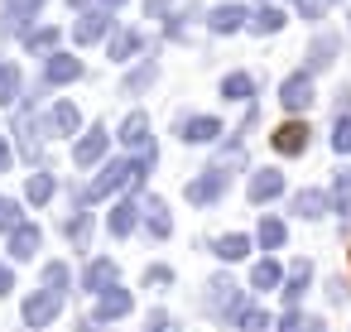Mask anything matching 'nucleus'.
I'll return each mask as SVG.
<instances>
[{
	"instance_id": "1",
	"label": "nucleus",
	"mask_w": 351,
	"mask_h": 332,
	"mask_svg": "<svg viewBox=\"0 0 351 332\" xmlns=\"http://www.w3.org/2000/svg\"><path fill=\"white\" fill-rule=\"evenodd\" d=\"M135 169H140V164H125V159H121V164H106V169H101V178L87 188V198H106L111 188H125V183L135 178Z\"/></svg>"
},
{
	"instance_id": "2",
	"label": "nucleus",
	"mask_w": 351,
	"mask_h": 332,
	"mask_svg": "<svg viewBox=\"0 0 351 332\" xmlns=\"http://www.w3.org/2000/svg\"><path fill=\"white\" fill-rule=\"evenodd\" d=\"M207 289H212V294H207V308H212V313H221V318H226V313H231V318L241 313V289H236L231 279H212Z\"/></svg>"
},
{
	"instance_id": "3",
	"label": "nucleus",
	"mask_w": 351,
	"mask_h": 332,
	"mask_svg": "<svg viewBox=\"0 0 351 332\" xmlns=\"http://www.w3.org/2000/svg\"><path fill=\"white\" fill-rule=\"evenodd\" d=\"M58 303H63V298L49 294V289L34 294V298H25V322H29V327H49V322L58 318Z\"/></svg>"
},
{
	"instance_id": "4",
	"label": "nucleus",
	"mask_w": 351,
	"mask_h": 332,
	"mask_svg": "<svg viewBox=\"0 0 351 332\" xmlns=\"http://www.w3.org/2000/svg\"><path fill=\"white\" fill-rule=\"evenodd\" d=\"M221 188H226V174H221V169H207L202 178L188 183V202H217Z\"/></svg>"
},
{
	"instance_id": "5",
	"label": "nucleus",
	"mask_w": 351,
	"mask_h": 332,
	"mask_svg": "<svg viewBox=\"0 0 351 332\" xmlns=\"http://www.w3.org/2000/svg\"><path fill=\"white\" fill-rule=\"evenodd\" d=\"M274 150H279V154H298V150H308V126H298V121L279 126V130H274Z\"/></svg>"
},
{
	"instance_id": "6",
	"label": "nucleus",
	"mask_w": 351,
	"mask_h": 332,
	"mask_svg": "<svg viewBox=\"0 0 351 332\" xmlns=\"http://www.w3.org/2000/svg\"><path fill=\"white\" fill-rule=\"evenodd\" d=\"M39 241H44V236H39V226H29V222H25V226H15V231H10V255H15V260H29V255L39 250Z\"/></svg>"
},
{
	"instance_id": "7",
	"label": "nucleus",
	"mask_w": 351,
	"mask_h": 332,
	"mask_svg": "<svg viewBox=\"0 0 351 332\" xmlns=\"http://www.w3.org/2000/svg\"><path fill=\"white\" fill-rule=\"evenodd\" d=\"M106 284H116V265L101 255V260H92V265H87V274H82V289H92V294H106Z\"/></svg>"
},
{
	"instance_id": "8",
	"label": "nucleus",
	"mask_w": 351,
	"mask_h": 332,
	"mask_svg": "<svg viewBox=\"0 0 351 332\" xmlns=\"http://www.w3.org/2000/svg\"><path fill=\"white\" fill-rule=\"evenodd\" d=\"M130 313V294L125 289H106V294H97V318H125Z\"/></svg>"
},
{
	"instance_id": "9",
	"label": "nucleus",
	"mask_w": 351,
	"mask_h": 332,
	"mask_svg": "<svg viewBox=\"0 0 351 332\" xmlns=\"http://www.w3.org/2000/svg\"><path fill=\"white\" fill-rule=\"evenodd\" d=\"M308 102H313V82H308V73H293V78L284 82V106L298 111V106H308Z\"/></svg>"
},
{
	"instance_id": "10",
	"label": "nucleus",
	"mask_w": 351,
	"mask_h": 332,
	"mask_svg": "<svg viewBox=\"0 0 351 332\" xmlns=\"http://www.w3.org/2000/svg\"><path fill=\"white\" fill-rule=\"evenodd\" d=\"M279 193H284V178H279L274 169H265V174L250 178V202H269V198H279Z\"/></svg>"
},
{
	"instance_id": "11",
	"label": "nucleus",
	"mask_w": 351,
	"mask_h": 332,
	"mask_svg": "<svg viewBox=\"0 0 351 332\" xmlns=\"http://www.w3.org/2000/svg\"><path fill=\"white\" fill-rule=\"evenodd\" d=\"M212 135H221V126H217L212 116H197V121L183 126V140H188V145H207Z\"/></svg>"
},
{
	"instance_id": "12",
	"label": "nucleus",
	"mask_w": 351,
	"mask_h": 332,
	"mask_svg": "<svg viewBox=\"0 0 351 332\" xmlns=\"http://www.w3.org/2000/svg\"><path fill=\"white\" fill-rule=\"evenodd\" d=\"M241 20H245V10H241V5H217V10H212V29H221V34L241 29Z\"/></svg>"
},
{
	"instance_id": "13",
	"label": "nucleus",
	"mask_w": 351,
	"mask_h": 332,
	"mask_svg": "<svg viewBox=\"0 0 351 332\" xmlns=\"http://www.w3.org/2000/svg\"><path fill=\"white\" fill-rule=\"evenodd\" d=\"M121 140H125V145H145V140H149V116L135 111V116L121 126Z\"/></svg>"
},
{
	"instance_id": "14",
	"label": "nucleus",
	"mask_w": 351,
	"mask_h": 332,
	"mask_svg": "<svg viewBox=\"0 0 351 332\" xmlns=\"http://www.w3.org/2000/svg\"><path fill=\"white\" fill-rule=\"evenodd\" d=\"M101 150H106V130H92V140H82V145L73 150V159H77V164H97Z\"/></svg>"
},
{
	"instance_id": "15",
	"label": "nucleus",
	"mask_w": 351,
	"mask_h": 332,
	"mask_svg": "<svg viewBox=\"0 0 351 332\" xmlns=\"http://www.w3.org/2000/svg\"><path fill=\"white\" fill-rule=\"evenodd\" d=\"M308 279H313V265L303 260V265H293V274H289V289H284V298L289 303H298L303 298V289H308Z\"/></svg>"
},
{
	"instance_id": "16",
	"label": "nucleus",
	"mask_w": 351,
	"mask_h": 332,
	"mask_svg": "<svg viewBox=\"0 0 351 332\" xmlns=\"http://www.w3.org/2000/svg\"><path fill=\"white\" fill-rule=\"evenodd\" d=\"M73 78H82V63L77 58H53L49 63V82H73Z\"/></svg>"
},
{
	"instance_id": "17",
	"label": "nucleus",
	"mask_w": 351,
	"mask_h": 332,
	"mask_svg": "<svg viewBox=\"0 0 351 332\" xmlns=\"http://www.w3.org/2000/svg\"><path fill=\"white\" fill-rule=\"evenodd\" d=\"M322 207H327V198H322V193H313V188L293 198V212H298V217H322Z\"/></svg>"
},
{
	"instance_id": "18",
	"label": "nucleus",
	"mask_w": 351,
	"mask_h": 332,
	"mask_svg": "<svg viewBox=\"0 0 351 332\" xmlns=\"http://www.w3.org/2000/svg\"><path fill=\"white\" fill-rule=\"evenodd\" d=\"M221 92H226V97H231V102H245V97H250V92H255V82H250V78H245V73H231V78H226V82H221Z\"/></svg>"
},
{
	"instance_id": "19",
	"label": "nucleus",
	"mask_w": 351,
	"mask_h": 332,
	"mask_svg": "<svg viewBox=\"0 0 351 332\" xmlns=\"http://www.w3.org/2000/svg\"><path fill=\"white\" fill-rule=\"evenodd\" d=\"M20 97V73L5 63V68H0V106H5V102H15Z\"/></svg>"
},
{
	"instance_id": "20",
	"label": "nucleus",
	"mask_w": 351,
	"mask_h": 332,
	"mask_svg": "<svg viewBox=\"0 0 351 332\" xmlns=\"http://www.w3.org/2000/svg\"><path fill=\"white\" fill-rule=\"evenodd\" d=\"M332 54H337V39H332V34H322V39L313 44L308 63H313V68H327V63H332Z\"/></svg>"
},
{
	"instance_id": "21",
	"label": "nucleus",
	"mask_w": 351,
	"mask_h": 332,
	"mask_svg": "<svg viewBox=\"0 0 351 332\" xmlns=\"http://www.w3.org/2000/svg\"><path fill=\"white\" fill-rule=\"evenodd\" d=\"M260 246H269V250L284 246V222H279V217H265V222H260Z\"/></svg>"
},
{
	"instance_id": "22",
	"label": "nucleus",
	"mask_w": 351,
	"mask_h": 332,
	"mask_svg": "<svg viewBox=\"0 0 351 332\" xmlns=\"http://www.w3.org/2000/svg\"><path fill=\"white\" fill-rule=\"evenodd\" d=\"M245 250H250L245 236H221V241H217V255H221V260H241Z\"/></svg>"
},
{
	"instance_id": "23",
	"label": "nucleus",
	"mask_w": 351,
	"mask_h": 332,
	"mask_svg": "<svg viewBox=\"0 0 351 332\" xmlns=\"http://www.w3.org/2000/svg\"><path fill=\"white\" fill-rule=\"evenodd\" d=\"M250 284H255V289H274V284H279V265H274V260H260L255 274H250Z\"/></svg>"
},
{
	"instance_id": "24",
	"label": "nucleus",
	"mask_w": 351,
	"mask_h": 332,
	"mask_svg": "<svg viewBox=\"0 0 351 332\" xmlns=\"http://www.w3.org/2000/svg\"><path fill=\"white\" fill-rule=\"evenodd\" d=\"M44 284H49V294H58L63 298V289H68V265H44Z\"/></svg>"
},
{
	"instance_id": "25",
	"label": "nucleus",
	"mask_w": 351,
	"mask_h": 332,
	"mask_svg": "<svg viewBox=\"0 0 351 332\" xmlns=\"http://www.w3.org/2000/svg\"><path fill=\"white\" fill-rule=\"evenodd\" d=\"M279 29H284V15H279V10H274V5H269V10H260V15H255V34H279Z\"/></svg>"
},
{
	"instance_id": "26",
	"label": "nucleus",
	"mask_w": 351,
	"mask_h": 332,
	"mask_svg": "<svg viewBox=\"0 0 351 332\" xmlns=\"http://www.w3.org/2000/svg\"><path fill=\"white\" fill-rule=\"evenodd\" d=\"M53 130H63V135H73V130H77V106H68V102H58V111H53Z\"/></svg>"
},
{
	"instance_id": "27",
	"label": "nucleus",
	"mask_w": 351,
	"mask_h": 332,
	"mask_svg": "<svg viewBox=\"0 0 351 332\" xmlns=\"http://www.w3.org/2000/svg\"><path fill=\"white\" fill-rule=\"evenodd\" d=\"M130 226H135V207H130V202H121V207H111V231H116V236H125Z\"/></svg>"
},
{
	"instance_id": "28",
	"label": "nucleus",
	"mask_w": 351,
	"mask_h": 332,
	"mask_svg": "<svg viewBox=\"0 0 351 332\" xmlns=\"http://www.w3.org/2000/svg\"><path fill=\"white\" fill-rule=\"evenodd\" d=\"M236 318H241L245 332H265V327H269V313H265V308H241Z\"/></svg>"
},
{
	"instance_id": "29",
	"label": "nucleus",
	"mask_w": 351,
	"mask_h": 332,
	"mask_svg": "<svg viewBox=\"0 0 351 332\" xmlns=\"http://www.w3.org/2000/svg\"><path fill=\"white\" fill-rule=\"evenodd\" d=\"M332 202H337V212H341V217L351 212V174H341V178L332 183Z\"/></svg>"
},
{
	"instance_id": "30",
	"label": "nucleus",
	"mask_w": 351,
	"mask_h": 332,
	"mask_svg": "<svg viewBox=\"0 0 351 332\" xmlns=\"http://www.w3.org/2000/svg\"><path fill=\"white\" fill-rule=\"evenodd\" d=\"M149 231H154V236H169V212H164L159 198H149Z\"/></svg>"
},
{
	"instance_id": "31",
	"label": "nucleus",
	"mask_w": 351,
	"mask_h": 332,
	"mask_svg": "<svg viewBox=\"0 0 351 332\" xmlns=\"http://www.w3.org/2000/svg\"><path fill=\"white\" fill-rule=\"evenodd\" d=\"M101 25H106V15H82V25H77V44L97 39V34H101Z\"/></svg>"
},
{
	"instance_id": "32",
	"label": "nucleus",
	"mask_w": 351,
	"mask_h": 332,
	"mask_svg": "<svg viewBox=\"0 0 351 332\" xmlns=\"http://www.w3.org/2000/svg\"><path fill=\"white\" fill-rule=\"evenodd\" d=\"M49 193H53V178H49V174H34V178H29V202H44Z\"/></svg>"
},
{
	"instance_id": "33",
	"label": "nucleus",
	"mask_w": 351,
	"mask_h": 332,
	"mask_svg": "<svg viewBox=\"0 0 351 332\" xmlns=\"http://www.w3.org/2000/svg\"><path fill=\"white\" fill-rule=\"evenodd\" d=\"M87 226H92V217H87V212H77V217H68V222H63V231H68L73 241H87Z\"/></svg>"
},
{
	"instance_id": "34",
	"label": "nucleus",
	"mask_w": 351,
	"mask_h": 332,
	"mask_svg": "<svg viewBox=\"0 0 351 332\" xmlns=\"http://www.w3.org/2000/svg\"><path fill=\"white\" fill-rule=\"evenodd\" d=\"M332 150H337V154H351V121H341V116H337V135H332Z\"/></svg>"
},
{
	"instance_id": "35",
	"label": "nucleus",
	"mask_w": 351,
	"mask_h": 332,
	"mask_svg": "<svg viewBox=\"0 0 351 332\" xmlns=\"http://www.w3.org/2000/svg\"><path fill=\"white\" fill-rule=\"evenodd\" d=\"M135 49H140V34H121V39L111 44V58H130Z\"/></svg>"
},
{
	"instance_id": "36",
	"label": "nucleus",
	"mask_w": 351,
	"mask_h": 332,
	"mask_svg": "<svg viewBox=\"0 0 351 332\" xmlns=\"http://www.w3.org/2000/svg\"><path fill=\"white\" fill-rule=\"evenodd\" d=\"M0 226H5V231L25 226V222H20V207H15V202H5V198H0Z\"/></svg>"
},
{
	"instance_id": "37",
	"label": "nucleus",
	"mask_w": 351,
	"mask_h": 332,
	"mask_svg": "<svg viewBox=\"0 0 351 332\" xmlns=\"http://www.w3.org/2000/svg\"><path fill=\"white\" fill-rule=\"evenodd\" d=\"M145 332H183V327H178L169 313H149V327H145Z\"/></svg>"
},
{
	"instance_id": "38",
	"label": "nucleus",
	"mask_w": 351,
	"mask_h": 332,
	"mask_svg": "<svg viewBox=\"0 0 351 332\" xmlns=\"http://www.w3.org/2000/svg\"><path fill=\"white\" fill-rule=\"evenodd\" d=\"M145 284H173V270L169 265H149L145 270Z\"/></svg>"
},
{
	"instance_id": "39",
	"label": "nucleus",
	"mask_w": 351,
	"mask_h": 332,
	"mask_svg": "<svg viewBox=\"0 0 351 332\" xmlns=\"http://www.w3.org/2000/svg\"><path fill=\"white\" fill-rule=\"evenodd\" d=\"M58 44V29H39V34H29V49H53Z\"/></svg>"
},
{
	"instance_id": "40",
	"label": "nucleus",
	"mask_w": 351,
	"mask_h": 332,
	"mask_svg": "<svg viewBox=\"0 0 351 332\" xmlns=\"http://www.w3.org/2000/svg\"><path fill=\"white\" fill-rule=\"evenodd\" d=\"M303 327H308V322H303L298 313H284V327H279V332H303Z\"/></svg>"
},
{
	"instance_id": "41",
	"label": "nucleus",
	"mask_w": 351,
	"mask_h": 332,
	"mask_svg": "<svg viewBox=\"0 0 351 332\" xmlns=\"http://www.w3.org/2000/svg\"><path fill=\"white\" fill-rule=\"evenodd\" d=\"M39 5H44V0H10V15L15 10H39Z\"/></svg>"
},
{
	"instance_id": "42",
	"label": "nucleus",
	"mask_w": 351,
	"mask_h": 332,
	"mask_svg": "<svg viewBox=\"0 0 351 332\" xmlns=\"http://www.w3.org/2000/svg\"><path fill=\"white\" fill-rule=\"evenodd\" d=\"M10 289H15V279H10V270H5V265H0V294H10Z\"/></svg>"
},
{
	"instance_id": "43",
	"label": "nucleus",
	"mask_w": 351,
	"mask_h": 332,
	"mask_svg": "<svg viewBox=\"0 0 351 332\" xmlns=\"http://www.w3.org/2000/svg\"><path fill=\"white\" fill-rule=\"evenodd\" d=\"M10 164V150H5V140H0V169H5Z\"/></svg>"
},
{
	"instance_id": "44",
	"label": "nucleus",
	"mask_w": 351,
	"mask_h": 332,
	"mask_svg": "<svg viewBox=\"0 0 351 332\" xmlns=\"http://www.w3.org/2000/svg\"><path fill=\"white\" fill-rule=\"evenodd\" d=\"M111 5H121V0H111Z\"/></svg>"
},
{
	"instance_id": "45",
	"label": "nucleus",
	"mask_w": 351,
	"mask_h": 332,
	"mask_svg": "<svg viewBox=\"0 0 351 332\" xmlns=\"http://www.w3.org/2000/svg\"><path fill=\"white\" fill-rule=\"evenodd\" d=\"M87 332H97V327H87Z\"/></svg>"
}]
</instances>
